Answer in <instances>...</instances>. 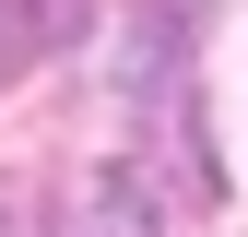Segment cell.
<instances>
[{"label":"cell","mask_w":248,"mask_h":237,"mask_svg":"<svg viewBox=\"0 0 248 237\" xmlns=\"http://www.w3.org/2000/svg\"><path fill=\"white\" fill-rule=\"evenodd\" d=\"M47 237H166V190H154L130 154H107V166H83L71 190H59Z\"/></svg>","instance_id":"1"},{"label":"cell","mask_w":248,"mask_h":237,"mask_svg":"<svg viewBox=\"0 0 248 237\" xmlns=\"http://www.w3.org/2000/svg\"><path fill=\"white\" fill-rule=\"evenodd\" d=\"M95 12H107V0H0V83H24L36 59H59Z\"/></svg>","instance_id":"2"}]
</instances>
